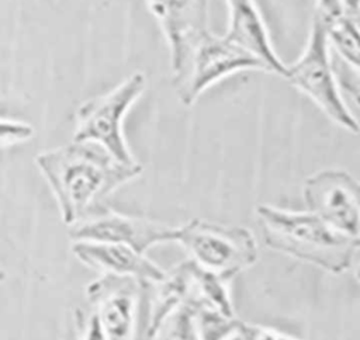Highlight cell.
<instances>
[{
	"mask_svg": "<svg viewBox=\"0 0 360 340\" xmlns=\"http://www.w3.org/2000/svg\"><path fill=\"white\" fill-rule=\"evenodd\" d=\"M284 79L304 93L332 122L350 133L360 132V122L339 86L328 27L319 14L315 13L307 45L301 56L288 65Z\"/></svg>",
	"mask_w": 360,
	"mask_h": 340,
	"instance_id": "3",
	"label": "cell"
},
{
	"mask_svg": "<svg viewBox=\"0 0 360 340\" xmlns=\"http://www.w3.org/2000/svg\"><path fill=\"white\" fill-rule=\"evenodd\" d=\"M256 340H297L288 334H284L281 332L273 330V329H267V327H257V334H256Z\"/></svg>",
	"mask_w": 360,
	"mask_h": 340,
	"instance_id": "20",
	"label": "cell"
},
{
	"mask_svg": "<svg viewBox=\"0 0 360 340\" xmlns=\"http://www.w3.org/2000/svg\"><path fill=\"white\" fill-rule=\"evenodd\" d=\"M69 228L72 242L125 244L143 254L156 244L174 242L177 235V228L165 222L121 214L101 205L93 207L79 222Z\"/></svg>",
	"mask_w": 360,
	"mask_h": 340,
	"instance_id": "7",
	"label": "cell"
},
{
	"mask_svg": "<svg viewBox=\"0 0 360 340\" xmlns=\"http://www.w3.org/2000/svg\"><path fill=\"white\" fill-rule=\"evenodd\" d=\"M34 136V128L18 119H1V131H0V142L1 146H13L21 142H25Z\"/></svg>",
	"mask_w": 360,
	"mask_h": 340,
	"instance_id": "18",
	"label": "cell"
},
{
	"mask_svg": "<svg viewBox=\"0 0 360 340\" xmlns=\"http://www.w3.org/2000/svg\"><path fill=\"white\" fill-rule=\"evenodd\" d=\"M354 278L356 281L360 282V260L356 263V267H354Z\"/></svg>",
	"mask_w": 360,
	"mask_h": 340,
	"instance_id": "21",
	"label": "cell"
},
{
	"mask_svg": "<svg viewBox=\"0 0 360 340\" xmlns=\"http://www.w3.org/2000/svg\"><path fill=\"white\" fill-rule=\"evenodd\" d=\"M169 46L173 83L180 80L208 30L210 0H146Z\"/></svg>",
	"mask_w": 360,
	"mask_h": 340,
	"instance_id": "9",
	"label": "cell"
},
{
	"mask_svg": "<svg viewBox=\"0 0 360 340\" xmlns=\"http://www.w3.org/2000/svg\"><path fill=\"white\" fill-rule=\"evenodd\" d=\"M35 164L68 226L79 222L103 198L142 173L138 162L122 163L98 143L83 140L38 153Z\"/></svg>",
	"mask_w": 360,
	"mask_h": 340,
	"instance_id": "1",
	"label": "cell"
},
{
	"mask_svg": "<svg viewBox=\"0 0 360 340\" xmlns=\"http://www.w3.org/2000/svg\"><path fill=\"white\" fill-rule=\"evenodd\" d=\"M316 14H319L325 22L343 17V0H316Z\"/></svg>",
	"mask_w": 360,
	"mask_h": 340,
	"instance_id": "19",
	"label": "cell"
},
{
	"mask_svg": "<svg viewBox=\"0 0 360 340\" xmlns=\"http://www.w3.org/2000/svg\"><path fill=\"white\" fill-rule=\"evenodd\" d=\"M326 27L339 86L360 107V24L343 15Z\"/></svg>",
	"mask_w": 360,
	"mask_h": 340,
	"instance_id": "13",
	"label": "cell"
},
{
	"mask_svg": "<svg viewBox=\"0 0 360 340\" xmlns=\"http://www.w3.org/2000/svg\"><path fill=\"white\" fill-rule=\"evenodd\" d=\"M70 250L79 261L100 271V274L132 277L138 281L149 282L160 281L166 275V271L143 253L125 244L77 240L72 242Z\"/></svg>",
	"mask_w": 360,
	"mask_h": 340,
	"instance_id": "11",
	"label": "cell"
},
{
	"mask_svg": "<svg viewBox=\"0 0 360 340\" xmlns=\"http://www.w3.org/2000/svg\"><path fill=\"white\" fill-rule=\"evenodd\" d=\"M75 319L79 330V340H107L100 319L91 308L89 310L76 309Z\"/></svg>",
	"mask_w": 360,
	"mask_h": 340,
	"instance_id": "17",
	"label": "cell"
},
{
	"mask_svg": "<svg viewBox=\"0 0 360 340\" xmlns=\"http://www.w3.org/2000/svg\"><path fill=\"white\" fill-rule=\"evenodd\" d=\"M356 20H357V21H359V24H360V17H359V18H356Z\"/></svg>",
	"mask_w": 360,
	"mask_h": 340,
	"instance_id": "23",
	"label": "cell"
},
{
	"mask_svg": "<svg viewBox=\"0 0 360 340\" xmlns=\"http://www.w3.org/2000/svg\"><path fill=\"white\" fill-rule=\"evenodd\" d=\"M89 306L97 313L107 340H136L141 281L101 274L86 288Z\"/></svg>",
	"mask_w": 360,
	"mask_h": 340,
	"instance_id": "10",
	"label": "cell"
},
{
	"mask_svg": "<svg viewBox=\"0 0 360 340\" xmlns=\"http://www.w3.org/2000/svg\"><path fill=\"white\" fill-rule=\"evenodd\" d=\"M145 87V74L135 72L110 91L84 101L75 115L73 140L98 143L120 162L136 163L124 135V119Z\"/></svg>",
	"mask_w": 360,
	"mask_h": 340,
	"instance_id": "5",
	"label": "cell"
},
{
	"mask_svg": "<svg viewBox=\"0 0 360 340\" xmlns=\"http://www.w3.org/2000/svg\"><path fill=\"white\" fill-rule=\"evenodd\" d=\"M264 244L278 253L340 274L353 266L356 240L342 235L311 211L262 204L256 208Z\"/></svg>",
	"mask_w": 360,
	"mask_h": 340,
	"instance_id": "2",
	"label": "cell"
},
{
	"mask_svg": "<svg viewBox=\"0 0 360 340\" xmlns=\"http://www.w3.org/2000/svg\"><path fill=\"white\" fill-rule=\"evenodd\" d=\"M242 70L269 72L264 62L225 35L218 37L208 32L195 46L184 76L173 84L180 101L184 105H193L210 86Z\"/></svg>",
	"mask_w": 360,
	"mask_h": 340,
	"instance_id": "6",
	"label": "cell"
},
{
	"mask_svg": "<svg viewBox=\"0 0 360 340\" xmlns=\"http://www.w3.org/2000/svg\"><path fill=\"white\" fill-rule=\"evenodd\" d=\"M226 4L229 22L225 37L264 62L269 73L285 77L288 65L274 51L255 0H226Z\"/></svg>",
	"mask_w": 360,
	"mask_h": 340,
	"instance_id": "12",
	"label": "cell"
},
{
	"mask_svg": "<svg viewBox=\"0 0 360 340\" xmlns=\"http://www.w3.org/2000/svg\"><path fill=\"white\" fill-rule=\"evenodd\" d=\"M153 340H201L193 296L166 318Z\"/></svg>",
	"mask_w": 360,
	"mask_h": 340,
	"instance_id": "16",
	"label": "cell"
},
{
	"mask_svg": "<svg viewBox=\"0 0 360 340\" xmlns=\"http://www.w3.org/2000/svg\"><path fill=\"white\" fill-rule=\"evenodd\" d=\"M191 263L195 294L210 306L221 310L228 316H235L228 281H225L215 273L202 268L194 260H191Z\"/></svg>",
	"mask_w": 360,
	"mask_h": 340,
	"instance_id": "14",
	"label": "cell"
},
{
	"mask_svg": "<svg viewBox=\"0 0 360 340\" xmlns=\"http://www.w3.org/2000/svg\"><path fill=\"white\" fill-rule=\"evenodd\" d=\"M202 268L231 281L259 259L253 232L239 225L193 219L177 228L176 240Z\"/></svg>",
	"mask_w": 360,
	"mask_h": 340,
	"instance_id": "4",
	"label": "cell"
},
{
	"mask_svg": "<svg viewBox=\"0 0 360 340\" xmlns=\"http://www.w3.org/2000/svg\"><path fill=\"white\" fill-rule=\"evenodd\" d=\"M307 209L342 235L360 239V183L346 170L325 169L307 177L302 187Z\"/></svg>",
	"mask_w": 360,
	"mask_h": 340,
	"instance_id": "8",
	"label": "cell"
},
{
	"mask_svg": "<svg viewBox=\"0 0 360 340\" xmlns=\"http://www.w3.org/2000/svg\"><path fill=\"white\" fill-rule=\"evenodd\" d=\"M356 244H357V251H360V239L356 242Z\"/></svg>",
	"mask_w": 360,
	"mask_h": 340,
	"instance_id": "22",
	"label": "cell"
},
{
	"mask_svg": "<svg viewBox=\"0 0 360 340\" xmlns=\"http://www.w3.org/2000/svg\"><path fill=\"white\" fill-rule=\"evenodd\" d=\"M193 301L195 303V320L201 340H226L239 329L242 320L236 316H228L210 306L195 292Z\"/></svg>",
	"mask_w": 360,
	"mask_h": 340,
	"instance_id": "15",
	"label": "cell"
}]
</instances>
